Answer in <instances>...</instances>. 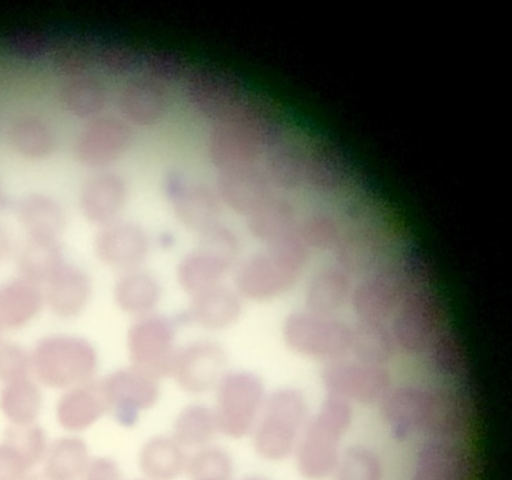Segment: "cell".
Here are the masks:
<instances>
[{
    "label": "cell",
    "mask_w": 512,
    "mask_h": 480,
    "mask_svg": "<svg viewBox=\"0 0 512 480\" xmlns=\"http://www.w3.org/2000/svg\"><path fill=\"white\" fill-rule=\"evenodd\" d=\"M13 241L8 226L0 221V264L11 254Z\"/></svg>",
    "instance_id": "obj_26"
},
{
    "label": "cell",
    "mask_w": 512,
    "mask_h": 480,
    "mask_svg": "<svg viewBox=\"0 0 512 480\" xmlns=\"http://www.w3.org/2000/svg\"><path fill=\"white\" fill-rule=\"evenodd\" d=\"M233 265L231 262L198 246L179 262L177 267L178 283L192 297L222 284V280Z\"/></svg>",
    "instance_id": "obj_12"
},
{
    "label": "cell",
    "mask_w": 512,
    "mask_h": 480,
    "mask_svg": "<svg viewBox=\"0 0 512 480\" xmlns=\"http://www.w3.org/2000/svg\"><path fill=\"white\" fill-rule=\"evenodd\" d=\"M187 319L208 330L232 325L241 313L239 294L219 284L191 297Z\"/></svg>",
    "instance_id": "obj_11"
},
{
    "label": "cell",
    "mask_w": 512,
    "mask_h": 480,
    "mask_svg": "<svg viewBox=\"0 0 512 480\" xmlns=\"http://www.w3.org/2000/svg\"><path fill=\"white\" fill-rule=\"evenodd\" d=\"M161 297L158 280L146 271H125L117 279L113 289L116 306L123 312L142 317L150 314Z\"/></svg>",
    "instance_id": "obj_13"
},
{
    "label": "cell",
    "mask_w": 512,
    "mask_h": 480,
    "mask_svg": "<svg viewBox=\"0 0 512 480\" xmlns=\"http://www.w3.org/2000/svg\"><path fill=\"white\" fill-rule=\"evenodd\" d=\"M184 456L176 441L156 437L140 453V467L152 480H172L182 471Z\"/></svg>",
    "instance_id": "obj_18"
},
{
    "label": "cell",
    "mask_w": 512,
    "mask_h": 480,
    "mask_svg": "<svg viewBox=\"0 0 512 480\" xmlns=\"http://www.w3.org/2000/svg\"><path fill=\"white\" fill-rule=\"evenodd\" d=\"M31 355L14 343H0V381L4 384L27 378Z\"/></svg>",
    "instance_id": "obj_23"
},
{
    "label": "cell",
    "mask_w": 512,
    "mask_h": 480,
    "mask_svg": "<svg viewBox=\"0 0 512 480\" xmlns=\"http://www.w3.org/2000/svg\"><path fill=\"white\" fill-rule=\"evenodd\" d=\"M15 216L26 235L60 238L67 225L61 201L40 189L22 193L14 204Z\"/></svg>",
    "instance_id": "obj_8"
},
{
    "label": "cell",
    "mask_w": 512,
    "mask_h": 480,
    "mask_svg": "<svg viewBox=\"0 0 512 480\" xmlns=\"http://www.w3.org/2000/svg\"><path fill=\"white\" fill-rule=\"evenodd\" d=\"M43 292L23 278L0 287V329H18L28 324L40 311Z\"/></svg>",
    "instance_id": "obj_14"
},
{
    "label": "cell",
    "mask_w": 512,
    "mask_h": 480,
    "mask_svg": "<svg viewBox=\"0 0 512 480\" xmlns=\"http://www.w3.org/2000/svg\"><path fill=\"white\" fill-rule=\"evenodd\" d=\"M27 480H50L42 471L29 473Z\"/></svg>",
    "instance_id": "obj_27"
},
{
    "label": "cell",
    "mask_w": 512,
    "mask_h": 480,
    "mask_svg": "<svg viewBox=\"0 0 512 480\" xmlns=\"http://www.w3.org/2000/svg\"><path fill=\"white\" fill-rule=\"evenodd\" d=\"M3 443L19 453L30 468L44 458L47 450L45 432L34 424H12L5 431Z\"/></svg>",
    "instance_id": "obj_20"
},
{
    "label": "cell",
    "mask_w": 512,
    "mask_h": 480,
    "mask_svg": "<svg viewBox=\"0 0 512 480\" xmlns=\"http://www.w3.org/2000/svg\"><path fill=\"white\" fill-rule=\"evenodd\" d=\"M97 368V353L84 338L50 335L40 339L31 354L36 378L51 388H72L91 381Z\"/></svg>",
    "instance_id": "obj_1"
},
{
    "label": "cell",
    "mask_w": 512,
    "mask_h": 480,
    "mask_svg": "<svg viewBox=\"0 0 512 480\" xmlns=\"http://www.w3.org/2000/svg\"><path fill=\"white\" fill-rule=\"evenodd\" d=\"M41 406V391L29 377L4 384L0 392V408L14 425L33 424Z\"/></svg>",
    "instance_id": "obj_17"
},
{
    "label": "cell",
    "mask_w": 512,
    "mask_h": 480,
    "mask_svg": "<svg viewBox=\"0 0 512 480\" xmlns=\"http://www.w3.org/2000/svg\"><path fill=\"white\" fill-rule=\"evenodd\" d=\"M43 298L57 317L78 316L91 296V281L80 267L63 263L44 284Z\"/></svg>",
    "instance_id": "obj_9"
},
{
    "label": "cell",
    "mask_w": 512,
    "mask_h": 480,
    "mask_svg": "<svg viewBox=\"0 0 512 480\" xmlns=\"http://www.w3.org/2000/svg\"><path fill=\"white\" fill-rule=\"evenodd\" d=\"M120 216L99 226L94 251L103 264L125 272L139 268L146 259L149 240L141 225Z\"/></svg>",
    "instance_id": "obj_6"
},
{
    "label": "cell",
    "mask_w": 512,
    "mask_h": 480,
    "mask_svg": "<svg viewBox=\"0 0 512 480\" xmlns=\"http://www.w3.org/2000/svg\"><path fill=\"white\" fill-rule=\"evenodd\" d=\"M216 427L215 416L202 405H191L178 415L174 433L178 444L198 446L207 442Z\"/></svg>",
    "instance_id": "obj_19"
},
{
    "label": "cell",
    "mask_w": 512,
    "mask_h": 480,
    "mask_svg": "<svg viewBox=\"0 0 512 480\" xmlns=\"http://www.w3.org/2000/svg\"><path fill=\"white\" fill-rule=\"evenodd\" d=\"M30 467L13 448L0 444V480H27Z\"/></svg>",
    "instance_id": "obj_24"
},
{
    "label": "cell",
    "mask_w": 512,
    "mask_h": 480,
    "mask_svg": "<svg viewBox=\"0 0 512 480\" xmlns=\"http://www.w3.org/2000/svg\"><path fill=\"white\" fill-rule=\"evenodd\" d=\"M382 469L377 457L366 448L351 449L341 462L337 480H381Z\"/></svg>",
    "instance_id": "obj_21"
},
{
    "label": "cell",
    "mask_w": 512,
    "mask_h": 480,
    "mask_svg": "<svg viewBox=\"0 0 512 480\" xmlns=\"http://www.w3.org/2000/svg\"><path fill=\"white\" fill-rule=\"evenodd\" d=\"M197 480H229V478H224V477H208V478H201V479H197Z\"/></svg>",
    "instance_id": "obj_28"
},
{
    "label": "cell",
    "mask_w": 512,
    "mask_h": 480,
    "mask_svg": "<svg viewBox=\"0 0 512 480\" xmlns=\"http://www.w3.org/2000/svg\"><path fill=\"white\" fill-rule=\"evenodd\" d=\"M26 236L18 257L21 278L44 285L64 263L60 238Z\"/></svg>",
    "instance_id": "obj_15"
},
{
    "label": "cell",
    "mask_w": 512,
    "mask_h": 480,
    "mask_svg": "<svg viewBox=\"0 0 512 480\" xmlns=\"http://www.w3.org/2000/svg\"><path fill=\"white\" fill-rule=\"evenodd\" d=\"M83 480H121V477L115 462L98 458L88 464Z\"/></svg>",
    "instance_id": "obj_25"
},
{
    "label": "cell",
    "mask_w": 512,
    "mask_h": 480,
    "mask_svg": "<svg viewBox=\"0 0 512 480\" xmlns=\"http://www.w3.org/2000/svg\"><path fill=\"white\" fill-rule=\"evenodd\" d=\"M248 480H261V479H254V478H253V479H248Z\"/></svg>",
    "instance_id": "obj_29"
},
{
    "label": "cell",
    "mask_w": 512,
    "mask_h": 480,
    "mask_svg": "<svg viewBox=\"0 0 512 480\" xmlns=\"http://www.w3.org/2000/svg\"><path fill=\"white\" fill-rule=\"evenodd\" d=\"M42 472L50 480H79L89 461L85 442L78 437H62L50 444Z\"/></svg>",
    "instance_id": "obj_16"
},
{
    "label": "cell",
    "mask_w": 512,
    "mask_h": 480,
    "mask_svg": "<svg viewBox=\"0 0 512 480\" xmlns=\"http://www.w3.org/2000/svg\"><path fill=\"white\" fill-rule=\"evenodd\" d=\"M100 382L107 410L124 426L135 424L139 411L153 406L159 394L156 380L133 367L119 369Z\"/></svg>",
    "instance_id": "obj_5"
},
{
    "label": "cell",
    "mask_w": 512,
    "mask_h": 480,
    "mask_svg": "<svg viewBox=\"0 0 512 480\" xmlns=\"http://www.w3.org/2000/svg\"><path fill=\"white\" fill-rule=\"evenodd\" d=\"M188 472L193 480L208 477L229 478L231 461L219 448H206L198 452L189 462Z\"/></svg>",
    "instance_id": "obj_22"
},
{
    "label": "cell",
    "mask_w": 512,
    "mask_h": 480,
    "mask_svg": "<svg viewBox=\"0 0 512 480\" xmlns=\"http://www.w3.org/2000/svg\"><path fill=\"white\" fill-rule=\"evenodd\" d=\"M127 349L136 370L155 380L170 375L176 352L173 325L158 315L139 317L128 330Z\"/></svg>",
    "instance_id": "obj_3"
},
{
    "label": "cell",
    "mask_w": 512,
    "mask_h": 480,
    "mask_svg": "<svg viewBox=\"0 0 512 480\" xmlns=\"http://www.w3.org/2000/svg\"><path fill=\"white\" fill-rule=\"evenodd\" d=\"M263 400L260 379L249 372H233L222 377L218 386L216 427L226 436L246 435Z\"/></svg>",
    "instance_id": "obj_4"
},
{
    "label": "cell",
    "mask_w": 512,
    "mask_h": 480,
    "mask_svg": "<svg viewBox=\"0 0 512 480\" xmlns=\"http://www.w3.org/2000/svg\"><path fill=\"white\" fill-rule=\"evenodd\" d=\"M107 410L101 382L89 381L70 388L57 402L56 417L59 424L70 431H81Z\"/></svg>",
    "instance_id": "obj_10"
},
{
    "label": "cell",
    "mask_w": 512,
    "mask_h": 480,
    "mask_svg": "<svg viewBox=\"0 0 512 480\" xmlns=\"http://www.w3.org/2000/svg\"><path fill=\"white\" fill-rule=\"evenodd\" d=\"M225 366L226 354L221 345L197 340L176 350L171 375L185 391L202 393L220 382Z\"/></svg>",
    "instance_id": "obj_7"
},
{
    "label": "cell",
    "mask_w": 512,
    "mask_h": 480,
    "mask_svg": "<svg viewBox=\"0 0 512 480\" xmlns=\"http://www.w3.org/2000/svg\"><path fill=\"white\" fill-rule=\"evenodd\" d=\"M307 411L308 400L302 390L285 387L273 392L266 402L255 436L258 453L270 460L286 457L294 445Z\"/></svg>",
    "instance_id": "obj_2"
}]
</instances>
